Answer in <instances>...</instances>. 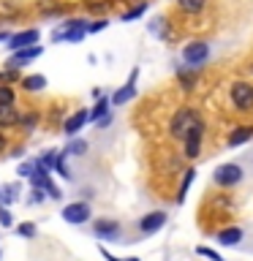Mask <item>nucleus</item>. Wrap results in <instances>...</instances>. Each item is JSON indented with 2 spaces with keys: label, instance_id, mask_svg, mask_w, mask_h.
Here are the masks:
<instances>
[{
  "label": "nucleus",
  "instance_id": "f257e3e1",
  "mask_svg": "<svg viewBox=\"0 0 253 261\" xmlns=\"http://www.w3.org/2000/svg\"><path fill=\"white\" fill-rule=\"evenodd\" d=\"M199 122H201V117H199L193 109H180V112H174V117H171L169 130H171V136H174V139H180V142H183L188 130L196 128Z\"/></svg>",
  "mask_w": 253,
  "mask_h": 261
},
{
  "label": "nucleus",
  "instance_id": "f03ea898",
  "mask_svg": "<svg viewBox=\"0 0 253 261\" xmlns=\"http://www.w3.org/2000/svg\"><path fill=\"white\" fill-rule=\"evenodd\" d=\"M82 36H85V22H82V19H71V22H65L60 30H55L52 41H55V44H60V41L77 44V41H82Z\"/></svg>",
  "mask_w": 253,
  "mask_h": 261
},
{
  "label": "nucleus",
  "instance_id": "7ed1b4c3",
  "mask_svg": "<svg viewBox=\"0 0 253 261\" xmlns=\"http://www.w3.org/2000/svg\"><path fill=\"white\" fill-rule=\"evenodd\" d=\"M232 103H234V109H240V112L253 109V87L248 85V82H237V85H232Z\"/></svg>",
  "mask_w": 253,
  "mask_h": 261
},
{
  "label": "nucleus",
  "instance_id": "20e7f679",
  "mask_svg": "<svg viewBox=\"0 0 253 261\" xmlns=\"http://www.w3.org/2000/svg\"><path fill=\"white\" fill-rule=\"evenodd\" d=\"M207 57H210V46L204 44V41H191V44L183 49V60L188 65H193V68H199Z\"/></svg>",
  "mask_w": 253,
  "mask_h": 261
},
{
  "label": "nucleus",
  "instance_id": "39448f33",
  "mask_svg": "<svg viewBox=\"0 0 253 261\" xmlns=\"http://www.w3.org/2000/svg\"><path fill=\"white\" fill-rule=\"evenodd\" d=\"M240 179H242V169L237 166V163H223V166H218V169H215V182H218V185H223V188L237 185Z\"/></svg>",
  "mask_w": 253,
  "mask_h": 261
},
{
  "label": "nucleus",
  "instance_id": "423d86ee",
  "mask_svg": "<svg viewBox=\"0 0 253 261\" xmlns=\"http://www.w3.org/2000/svg\"><path fill=\"white\" fill-rule=\"evenodd\" d=\"M63 218H65V223H73V226H79V223H85V220L90 218V207L87 204H68V207L63 210Z\"/></svg>",
  "mask_w": 253,
  "mask_h": 261
},
{
  "label": "nucleus",
  "instance_id": "0eeeda50",
  "mask_svg": "<svg viewBox=\"0 0 253 261\" xmlns=\"http://www.w3.org/2000/svg\"><path fill=\"white\" fill-rule=\"evenodd\" d=\"M201 134H204V122H199V125L196 128H191L185 134V155L188 158H196V155H199V144H201Z\"/></svg>",
  "mask_w": 253,
  "mask_h": 261
},
{
  "label": "nucleus",
  "instance_id": "6e6552de",
  "mask_svg": "<svg viewBox=\"0 0 253 261\" xmlns=\"http://www.w3.org/2000/svg\"><path fill=\"white\" fill-rule=\"evenodd\" d=\"M136 76H139V71H131V76H128V82H125V85H122V90H117V93H114L112 95V103L114 106H122V103H128L131 101V98H134L136 95Z\"/></svg>",
  "mask_w": 253,
  "mask_h": 261
},
{
  "label": "nucleus",
  "instance_id": "1a4fd4ad",
  "mask_svg": "<svg viewBox=\"0 0 253 261\" xmlns=\"http://www.w3.org/2000/svg\"><path fill=\"white\" fill-rule=\"evenodd\" d=\"M166 223V212H150V215H144L139 220V231L142 234H155L158 228H163Z\"/></svg>",
  "mask_w": 253,
  "mask_h": 261
},
{
  "label": "nucleus",
  "instance_id": "9d476101",
  "mask_svg": "<svg viewBox=\"0 0 253 261\" xmlns=\"http://www.w3.org/2000/svg\"><path fill=\"white\" fill-rule=\"evenodd\" d=\"M38 55H41V46H28V49H16V52H14V57H11V60H8L6 65H8V68H11V71H16V68H19V65L30 63V60H36Z\"/></svg>",
  "mask_w": 253,
  "mask_h": 261
},
{
  "label": "nucleus",
  "instance_id": "9b49d317",
  "mask_svg": "<svg viewBox=\"0 0 253 261\" xmlns=\"http://www.w3.org/2000/svg\"><path fill=\"white\" fill-rule=\"evenodd\" d=\"M38 41V30H24V33H16V36L8 38V49H28V46H36Z\"/></svg>",
  "mask_w": 253,
  "mask_h": 261
},
{
  "label": "nucleus",
  "instance_id": "f8f14e48",
  "mask_svg": "<svg viewBox=\"0 0 253 261\" xmlns=\"http://www.w3.org/2000/svg\"><path fill=\"white\" fill-rule=\"evenodd\" d=\"M93 231L101 237V240H114V237L120 234V223H114V220H95Z\"/></svg>",
  "mask_w": 253,
  "mask_h": 261
},
{
  "label": "nucleus",
  "instance_id": "ddd939ff",
  "mask_svg": "<svg viewBox=\"0 0 253 261\" xmlns=\"http://www.w3.org/2000/svg\"><path fill=\"white\" fill-rule=\"evenodd\" d=\"M85 122H87V112H85V109H79L77 114H73V117H68V120H65L63 130H65L68 136H77L79 130H82V125H85Z\"/></svg>",
  "mask_w": 253,
  "mask_h": 261
},
{
  "label": "nucleus",
  "instance_id": "4468645a",
  "mask_svg": "<svg viewBox=\"0 0 253 261\" xmlns=\"http://www.w3.org/2000/svg\"><path fill=\"white\" fill-rule=\"evenodd\" d=\"M253 139V128L250 125H242V128H234V134L229 136V147H240L245 142H250Z\"/></svg>",
  "mask_w": 253,
  "mask_h": 261
},
{
  "label": "nucleus",
  "instance_id": "2eb2a0df",
  "mask_svg": "<svg viewBox=\"0 0 253 261\" xmlns=\"http://www.w3.org/2000/svg\"><path fill=\"white\" fill-rule=\"evenodd\" d=\"M240 240H242V228H223V231L218 234V242L226 245V248H234Z\"/></svg>",
  "mask_w": 253,
  "mask_h": 261
},
{
  "label": "nucleus",
  "instance_id": "dca6fc26",
  "mask_svg": "<svg viewBox=\"0 0 253 261\" xmlns=\"http://www.w3.org/2000/svg\"><path fill=\"white\" fill-rule=\"evenodd\" d=\"M19 122V112L14 106H0V128H11Z\"/></svg>",
  "mask_w": 253,
  "mask_h": 261
},
{
  "label": "nucleus",
  "instance_id": "f3484780",
  "mask_svg": "<svg viewBox=\"0 0 253 261\" xmlns=\"http://www.w3.org/2000/svg\"><path fill=\"white\" fill-rule=\"evenodd\" d=\"M44 85H46V79L41 76V73H33V76H24V79H22V87L30 90V93H36V90H41Z\"/></svg>",
  "mask_w": 253,
  "mask_h": 261
},
{
  "label": "nucleus",
  "instance_id": "a211bd4d",
  "mask_svg": "<svg viewBox=\"0 0 253 261\" xmlns=\"http://www.w3.org/2000/svg\"><path fill=\"white\" fill-rule=\"evenodd\" d=\"M106 112H109V101H104V98H101V101L95 103V109H93V112L87 114V120L98 122V120H104V117H106Z\"/></svg>",
  "mask_w": 253,
  "mask_h": 261
},
{
  "label": "nucleus",
  "instance_id": "6ab92c4d",
  "mask_svg": "<svg viewBox=\"0 0 253 261\" xmlns=\"http://www.w3.org/2000/svg\"><path fill=\"white\" fill-rule=\"evenodd\" d=\"M204 6H207V0H180V8L188 14H199Z\"/></svg>",
  "mask_w": 253,
  "mask_h": 261
},
{
  "label": "nucleus",
  "instance_id": "aec40b11",
  "mask_svg": "<svg viewBox=\"0 0 253 261\" xmlns=\"http://www.w3.org/2000/svg\"><path fill=\"white\" fill-rule=\"evenodd\" d=\"M193 174H196L193 169H188V171H185V182H183V188H180V193H177V204H183V201H185V193H188V188H191V182H193Z\"/></svg>",
  "mask_w": 253,
  "mask_h": 261
},
{
  "label": "nucleus",
  "instance_id": "412c9836",
  "mask_svg": "<svg viewBox=\"0 0 253 261\" xmlns=\"http://www.w3.org/2000/svg\"><path fill=\"white\" fill-rule=\"evenodd\" d=\"M0 106H14V90L8 85H0Z\"/></svg>",
  "mask_w": 253,
  "mask_h": 261
},
{
  "label": "nucleus",
  "instance_id": "4be33fe9",
  "mask_svg": "<svg viewBox=\"0 0 253 261\" xmlns=\"http://www.w3.org/2000/svg\"><path fill=\"white\" fill-rule=\"evenodd\" d=\"M85 150H87V144L82 142V139H77V142H71V144L65 147L63 152H65V155H82V152H85Z\"/></svg>",
  "mask_w": 253,
  "mask_h": 261
},
{
  "label": "nucleus",
  "instance_id": "5701e85b",
  "mask_svg": "<svg viewBox=\"0 0 253 261\" xmlns=\"http://www.w3.org/2000/svg\"><path fill=\"white\" fill-rule=\"evenodd\" d=\"M55 158H57L55 152L41 155V158H38V166H41V169H46V171H52V169H55Z\"/></svg>",
  "mask_w": 253,
  "mask_h": 261
},
{
  "label": "nucleus",
  "instance_id": "b1692460",
  "mask_svg": "<svg viewBox=\"0 0 253 261\" xmlns=\"http://www.w3.org/2000/svg\"><path fill=\"white\" fill-rule=\"evenodd\" d=\"M144 8H147L144 3H139L136 8H131V11H128V14H122V22H134V19H136V16H142V14H144Z\"/></svg>",
  "mask_w": 253,
  "mask_h": 261
},
{
  "label": "nucleus",
  "instance_id": "393cba45",
  "mask_svg": "<svg viewBox=\"0 0 253 261\" xmlns=\"http://www.w3.org/2000/svg\"><path fill=\"white\" fill-rule=\"evenodd\" d=\"M196 253H199V256H204V258H210V261H223L212 248H201V245H199V248H196Z\"/></svg>",
  "mask_w": 253,
  "mask_h": 261
},
{
  "label": "nucleus",
  "instance_id": "a878e982",
  "mask_svg": "<svg viewBox=\"0 0 253 261\" xmlns=\"http://www.w3.org/2000/svg\"><path fill=\"white\" fill-rule=\"evenodd\" d=\"M16 234H19V237H36V226H33V223H22V226H16Z\"/></svg>",
  "mask_w": 253,
  "mask_h": 261
},
{
  "label": "nucleus",
  "instance_id": "bb28decb",
  "mask_svg": "<svg viewBox=\"0 0 253 261\" xmlns=\"http://www.w3.org/2000/svg\"><path fill=\"white\" fill-rule=\"evenodd\" d=\"M11 193H14L11 185H8V188H0V204H11V201H14Z\"/></svg>",
  "mask_w": 253,
  "mask_h": 261
},
{
  "label": "nucleus",
  "instance_id": "cd10ccee",
  "mask_svg": "<svg viewBox=\"0 0 253 261\" xmlns=\"http://www.w3.org/2000/svg\"><path fill=\"white\" fill-rule=\"evenodd\" d=\"M0 226H11V212H8L6 207H3V204H0Z\"/></svg>",
  "mask_w": 253,
  "mask_h": 261
},
{
  "label": "nucleus",
  "instance_id": "c85d7f7f",
  "mask_svg": "<svg viewBox=\"0 0 253 261\" xmlns=\"http://www.w3.org/2000/svg\"><path fill=\"white\" fill-rule=\"evenodd\" d=\"M33 169H36V163H22V166H19V171H16V174H19V177H28V179H30Z\"/></svg>",
  "mask_w": 253,
  "mask_h": 261
},
{
  "label": "nucleus",
  "instance_id": "c756f323",
  "mask_svg": "<svg viewBox=\"0 0 253 261\" xmlns=\"http://www.w3.org/2000/svg\"><path fill=\"white\" fill-rule=\"evenodd\" d=\"M163 22H166V19H163V16H158V19L150 24V30H153V33H158V36H163V33H166V30H163Z\"/></svg>",
  "mask_w": 253,
  "mask_h": 261
},
{
  "label": "nucleus",
  "instance_id": "7c9ffc66",
  "mask_svg": "<svg viewBox=\"0 0 253 261\" xmlns=\"http://www.w3.org/2000/svg\"><path fill=\"white\" fill-rule=\"evenodd\" d=\"M101 256H104L106 261H139V258H117V256H112V253L106 250V248H101Z\"/></svg>",
  "mask_w": 253,
  "mask_h": 261
},
{
  "label": "nucleus",
  "instance_id": "2f4dec72",
  "mask_svg": "<svg viewBox=\"0 0 253 261\" xmlns=\"http://www.w3.org/2000/svg\"><path fill=\"white\" fill-rule=\"evenodd\" d=\"M106 28V22H95V24H85V33H98V30H104Z\"/></svg>",
  "mask_w": 253,
  "mask_h": 261
},
{
  "label": "nucleus",
  "instance_id": "473e14b6",
  "mask_svg": "<svg viewBox=\"0 0 253 261\" xmlns=\"http://www.w3.org/2000/svg\"><path fill=\"white\" fill-rule=\"evenodd\" d=\"M3 150H6V136L0 134V152H3Z\"/></svg>",
  "mask_w": 253,
  "mask_h": 261
},
{
  "label": "nucleus",
  "instance_id": "72a5a7b5",
  "mask_svg": "<svg viewBox=\"0 0 253 261\" xmlns=\"http://www.w3.org/2000/svg\"><path fill=\"white\" fill-rule=\"evenodd\" d=\"M8 38H11V36H8V33H0V41H8Z\"/></svg>",
  "mask_w": 253,
  "mask_h": 261
}]
</instances>
